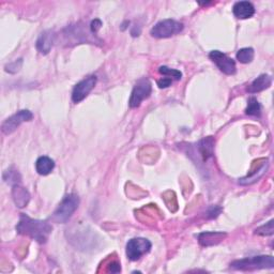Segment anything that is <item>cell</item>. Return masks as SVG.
<instances>
[{"mask_svg": "<svg viewBox=\"0 0 274 274\" xmlns=\"http://www.w3.org/2000/svg\"><path fill=\"white\" fill-rule=\"evenodd\" d=\"M184 28H185L184 24L178 20L163 19L156 22V24L152 27L150 34L153 38L156 39H165L176 36V34L180 33L184 30Z\"/></svg>", "mask_w": 274, "mask_h": 274, "instance_id": "obj_5", "label": "cell"}, {"mask_svg": "<svg viewBox=\"0 0 274 274\" xmlns=\"http://www.w3.org/2000/svg\"><path fill=\"white\" fill-rule=\"evenodd\" d=\"M245 113L248 116H255L260 117L261 115V105L258 100L254 97L249 98L247 101V106L245 109Z\"/></svg>", "mask_w": 274, "mask_h": 274, "instance_id": "obj_18", "label": "cell"}, {"mask_svg": "<svg viewBox=\"0 0 274 274\" xmlns=\"http://www.w3.org/2000/svg\"><path fill=\"white\" fill-rule=\"evenodd\" d=\"M12 197L18 208H24L30 200V194L24 187H21L20 184H18L13 186Z\"/></svg>", "mask_w": 274, "mask_h": 274, "instance_id": "obj_15", "label": "cell"}, {"mask_svg": "<svg viewBox=\"0 0 274 274\" xmlns=\"http://www.w3.org/2000/svg\"><path fill=\"white\" fill-rule=\"evenodd\" d=\"M16 232L19 235L27 236L40 244L47 243L50 235L53 232V226L48 221L34 220L28 215L21 213L16 225Z\"/></svg>", "mask_w": 274, "mask_h": 274, "instance_id": "obj_1", "label": "cell"}, {"mask_svg": "<svg viewBox=\"0 0 274 274\" xmlns=\"http://www.w3.org/2000/svg\"><path fill=\"white\" fill-rule=\"evenodd\" d=\"M55 168V162L49 156H40L36 162V170L41 176H47L52 173V170Z\"/></svg>", "mask_w": 274, "mask_h": 274, "instance_id": "obj_17", "label": "cell"}, {"mask_svg": "<svg viewBox=\"0 0 274 274\" xmlns=\"http://www.w3.org/2000/svg\"><path fill=\"white\" fill-rule=\"evenodd\" d=\"M108 272H111V273H118L121 271V267H120V264L118 261H111L110 264L108 265Z\"/></svg>", "mask_w": 274, "mask_h": 274, "instance_id": "obj_28", "label": "cell"}, {"mask_svg": "<svg viewBox=\"0 0 274 274\" xmlns=\"http://www.w3.org/2000/svg\"><path fill=\"white\" fill-rule=\"evenodd\" d=\"M231 267L235 270H258V269H273L274 258L270 255H260L254 257H246L243 259H238L233 261Z\"/></svg>", "mask_w": 274, "mask_h": 274, "instance_id": "obj_3", "label": "cell"}, {"mask_svg": "<svg viewBox=\"0 0 274 274\" xmlns=\"http://www.w3.org/2000/svg\"><path fill=\"white\" fill-rule=\"evenodd\" d=\"M56 34L53 30H47L40 34L39 39L37 40V50L42 54V55H48L53 45L56 41Z\"/></svg>", "mask_w": 274, "mask_h": 274, "instance_id": "obj_11", "label": "cell"}, {"mask_svg": "<svg viewBox=\"0 0 274 274\" xmlns=\"http://www.w3.org/2000/svg\"><path fill=\"white\" fill-rule=\"evenodd\" d=\"M63 42L66 43V47H72L75 44H82L85 42L88 43H96L97 41L101 43V40L96 37V34L93 33L89 29H86V26L82 22L67 26L62 31Z\"/></svg>", "mask_w": 274, "mask_h": 274, "instance_id": "obj_2", "label": "cell"}, {"mask_svg": "<svg viewBox=\"0 0 274 274\" xmlns=\"http://www.w3.org/2000/svg\"><path fill=\"white\" fill-rule=\"evenodd\" d=\"M171 84H173V79L169 77H163L162 79H158L157 81V86L158 88H167L169 87Z\"/></svg>", "mask_w": 274, "mask_h": 274, "instance_id": "obj_27", "label": "cell"}, {"mask_svg": "<svg viewBox=\"0 0 274 274\" xmlns=\"http://www.w3.org/2000/svg\"><path fill=\"white\" fill-rule=\"evenodd\" d=\"M221 212H222L221 207H218V206H212V207H210L209 210L207 211V218L208 219L218 218Z\"/></svg>", "mask_w": 274, "mask_h": 274, "instance_id": "obj_25", "label": "cell"}, {"mask_svg": "<svg viewBox=\"0 0 274 274\" xmlns=\"http://www.w3.org/2000/svg\"><path fill=\"white\" fill-rule=\"evenodd\" d=\"M158 72L161 73L162 75H165L171 79H176V81H180L182 77V73L179 70H176V68H170L168 66L162 65L158 67Z\"/></svg>", "mask_w": 274, "mask_h": 274, "instance_id": "obj_22", "label": "cell"}, {"mask_svg": "<svg viewBox=\"0 0 274 274\" xmlns=\"http://www.w3.org/2000/svg\"><path fill=\"white\" fill-rule=\"evenodd\" d=\"M152 244L146 238H133L127 243V256L130 260H139L143 255L147 254L151 249Z\"/></svg>", "mask_w": 274, "mask_h": 274, "instance_id": "obj_7", "label": "cell"}, {"mask_svg": "<svg viewBox=\"0 0 274 274\" xmlns=\"http://www.w3.org/2000/svg\"><path fill=\"white\" fill-rule=\"evenodd\" d=\"M4 180L7 182V184L11 185V186H15L20 184V175L17 170H12L9 169L7 171H5L4 174Z\"/></svg>", "mask_w": 274, "mask_h": 274, "instance_id": "obj_21", "label": "cell"}, {"mask_svg": "<svg viewBox=\"0 0 274 274\" xmlns=\"http://www.w3.org/2000/svg\"><path fill=\"white\" fill-rule=\"evenodd\" d=\"M33 119V113L28 109H22L17 111L14 115L9 117L2 124V130L5 134L9 135L13 133L22 122L31 121Z\"/></svg>", "mask_w": 274, "mask_h": 274, "instance_id": "obj_9", "label": "cell"}, {"mask_svg": "<svg viewBox=\"0 0 274 274\" xmlns=\"http://www.w3.org/2000/svg\"><path fill=\"white\" fill-rule=\"evenodd\" d=\"M225 237H226L225 233L204 232L198 235V242L202 246H212L220 243Z\"/></svg>", "mask_w": 274, "mask_h": 274, "instance_id": "obj_14", "label": "cell"}, {"mask_svg": "<svg viewBox=\"0 0 274 274\" xmlns=\"http://www.w3.org/2000/svg\"><path fill=\"white\" fill-rule=\"evenodd\" d=\"M102 27V21L99 19V18H96L94 20H91L90 25H89V28H90V31L93 33H97L99 31V29Z\"/></svg>", "mask_w": 274, "mask_h": 274, "instance_id": "obj_26", "label": "cell"}, {"mask_svg": "<svg viewBox=\"0 0 274 274\" xmlns=\"http://www.w3.org/2000/svg\"><path fill=\"white\" fill-rule=\"evenodd\" d=\"M209 58L216 64L220 70L226 75H234L236 73V62L231 57L220 51H212L209 54Z\"/></svg>", "mask_w": 274, "mask_h": 274, "instance_id": "obj_10", "label": "cell"}, {"mask_svg": "<svg viewBox=\"0 0 274 274\" xmlns=\"http://www.w3.org/2000/svg\"><path fill=\"white\" fill-rule=\"evenodd\" d=\"M233 13L239 19H246L255 14V7L249 2H238L233 7Z\"/></svg>", "mask_w": 274, "mask_h": 274, "instance_id": "obj_12", "label": "cell"}, {"mask_svg": "<svg viewBox=\"0 0 274 274\" xmlns=\"http://www.w3.org/2000/svg\"><path fill=\"white\" fill-rule=\"evenodd\" d=\"M272 85V77L268 74H261L256 79H254L253 83L247 87V91L249 94H257L260 91H264L268 89Z\"/></svg>", "mask_w": 274, "mask_h": 274, "instance_id": "obj_16", "label": "cell"}, {"mask_svg": "<svg viewBox=\"0 0 274 274\" xmlns=\"http://www.w3.org/2000/svg\"><path fill=\"white\" fill-rule=\"evenodd\" d=\"M21 64H22V59L15 60L14 62H11V63L6 65V71L9 73L14 74V73L19 71V68L21 67Z\"/></svg>", "mask_w": 274, "mask_h": 274, "instance_id": "obj_24", "label": "cell"}, {"mask_svg": "<svg viewBox=\"0 0 274 274\" xmlns=\"http://www.w3.org/2000/svg\"><path fill=\"white\" fill-rule=\"evenodd\" d=\"M79 206V197L76 194H67L64 196L58 208L52 215V221L56 223H66L71 219L73 213L77 210Z\"/></svg>", "mask_w": 274, "mask_h": 274, "instance_id": "obj_4", "label": "cell"}, {"mask_svg": "<svg viewBox=\"0 0 274 274\" xmlns=\"http://www.w3.org/2000/svg\"><path fill=\"white\" fill-rule=\"evenodd\" d=\"M214 144H215V140L212 136L206 137V139L199 141V143L197 144V150H198L199 156L201 157L203 162L208 161L210 157L213 156Z\"/></svg>", "mask_w": 274, "mask_h": 274, "instance_id": "obj_13", "label": "cell"}, {"mask_svg": "<svg viewBox=\"0 0 274 274\" xmlns=\"http://www.w3.org/2000/svg\"><path fill=\"white\" fill-rule=\"evenodd\" d=\"M255 234L258 236H272L274 234V227H273V220L269 221L268 223L261 225L260 227L256 228Z\"/></svg>", "mask_w": 274, "mask_h": 274, "instance_id": "obj_23", "label": "cell"}, {"mask_svg": "<svg viewBox=\"0 0 274 274\" xmlns=\"http://www.w3.org/2000/svg\"><path fill=\"white\" fill-rule=\"evenodd\" d=\"M268 168V162L266 161V163L262 164L260 166V168L258 170H256L257 173H253V174H249V176L245 177V178H242L241 180H240V184L241 185H249V184H253L254 181H256L257 179H259L262 175L265 174V171L267 170Z\"/></svg>", "mask_w": 274, "mask_h": 274, "instance_id": "obj_19", "label": "cell"}, {"mask_svg": "<svg viewBox=\"0 0 274 274\" xmlns=\"http://www.w3.org/2000/svg\"><path fill=\"white\" fill-rule=\"evenodd\" d=\"M237 59L241 63H249L254 59V50L252 48H244L237 53Z\"/></svg>", "mask_w": 274, "mask_h": 274, "instance_id": "obj_20", "label": "cell"}, {"mask_svg": "<svg viewBox=\"0 0 274 274\" xmlns=\"http://www.w3.org/2000/svg\"><path fill=\"white\" fill-rule=\"evenodd\" d=\"M152 93V84L148 78H142L134 86L131 98L129 101V105L131 108L140 107L143 101L150 97Z\"/></svg>", "mask_w": 274, "mask_h": 274, "instance_id": "obj_6", "label": "cell"}, {"mask_svg": "<svg viewBox=\"0 0 274 274\" xmlns=\"http://www.w3.org/2000/svg\"><path fill=\"white\" fill-rule=\"evenodd\" d=\"M98 83V77L96 75H90L83 81L77 83L72 91V101L74 103H79L85 100L88 95L93 91Z\"/></svg>", "mask_w": 274, "mask_h": 274, "instance_id": "obj_8", "label": "cell"}]
</instances>
